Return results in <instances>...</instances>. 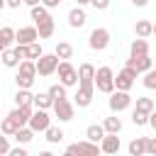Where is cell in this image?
<instances>
[{
  "label": "cell",
  "mask_w": 156,
  "mask_h": 156,
  "mask_svg": "<svg viewBox=\"0 0 156 156\" xmlns=\"http://www.w3.org/2000/svg\"><path fill=\"white\" fill-rule=\"evenodd\" d=\"M119 146H122V141H119L117 134H105V139L100 141V149H102L105 156H115L119 151Z\"/></svg>",
  "instance_id": "9a60e30c"
},
{
  "label": "cell",
  "mask_w": 156,
  "mask_h": 156,
  "mask_svg": "<svg viewBox=\"0 0 156 156\" xmlns=\"http://www.w3.org/2000/svg\"><path fill=\"white\" fill-rule=\"evenodd\" d=\"M61 156H76V154H73V151H71V149H66V151H63V154H61Z\"/></svg>",
  "instance_id": "7dc6e473"
},
{
  "label": "cell",
  "mask_w": 156,
  "mask_h": 156,
  "mask_svg": "<svg viewBox=\"0 0 156 156\" xmlns=\"http://www.w3.org/2000/svg\"><path fill=\"white\" fill-rule=\"evenodd\" d=\"M85 10L80 7V5H76L71 12H68V27H73V29H80L83 24H85Z\"/></svg>",
  "instance_id": "ac0fdd59"
},
{
  "label": "cell",
  "mask_w": 156,
  "mask_h": 156,
  "mask_svg": "<svg viewBox=\"0 0 156 156\" xmlns=\"http://www.w3.org/2000/svg\"><path fill=\"white\" fill-rule=\"evenodd\" d=\"M39 39V29L37 27H20L17 29V44H34Z\"/></svg>",
  "instance_id": "e0dca14e"
},
{
  "label": "cell",
  "mask_w": 156,
  "mask_h": 156,
  "mask_svg": "<svg viewBox=\"0 0 156 156\" xmlns=\"http://www.w3.org/2000/svg\"><path fill=\"white\" fill-rule=\"evenodd\" d=\"M37 76H39L37 61H22V63L17 66V76H15L17 88H32L34 80H37Z\"/></svg>",
  "instance_id": "6da1fadb"
},
{
  "label": "cell",
  "mask_w": 156,
  "mask_h": 156,
  "mask_svg": "<svg viewBox=\"0 0 156 156\" xmlns=\"http://www.w3.org/2000/svg\"><path fill=\"white\" fill-rule=\"evenodd\" d=\"M29 127H32L34 132H46V129L51 127L49 112H46V110H34V115H32V119H29Z\"/></svg>",
  "instance_id": "7c38bea8"
},
{
  "label": "cell",
  "mask_w": 156,
  "mask_h": 156,
  "mask_svg": "<svg viewBox=\"0 0 156 156\" xmlns=\"http://www.w3.org/2000/svg\"><path fill=\"white\" fill-rule=\"evenodd\" d=\"M0 129H2V134H5V136H15V132H17L20 127H17L10 117H5V119H2V124H0Z\"/></svg>",
  "instance_id": "836d02e7"
},
{
  "label": "cell",
  "mask_w": 156,
  "mask_h": 156,
  "mask_svg": "<svg viewBox=\"0 0 156 156\" xmlns=\"http://www.w3.org/2000/svg\"><path fill=\"white\" fill-rule=\"evenodd\" d=\"M132 122H134L136 127H144V124H149V115H146V112L134 110V112H132Z\"/></svg>",
  "instance_id": "d590c367"
},
{
  "label": "cell",
  "mask_w": 156,
  "mask_h": 156,
  "mask_svg": "<svg viewBox=\"0 0 156 156\" xmlns=\"http://www.w3.org/2000/svg\"><path fill=\"white\" fill-rule=\"evenodd\" d=\"M32 107H34V105H29V107H15V110L7 112V117H10L17 127H29V119H32V115H34Z\"/></svg>",
  "instance_id": "30bf717a"
},
{
  "label": "cell",
  "mask_w": 156,
  "mask_h": 156,
  "mask_svg": "<svg viewBox=\"0 0 156 156\" xmlns=\"http://www.w3.org/2000/svg\"><path fill=\"white\" fill-rule=\"evenodd\" d=\"M34 107H37V110H49V107H54V98L49 95V90H46V93H34Z\"/></svg>",
  "instance_id": "cb8c5ba5"
},
{
  "label": "cell",
  "mask_w": 156,
  "mask_h": 156,
  "mask_svg": "<svg viewBox=\"0 0 156 156\" xmlns=\"http://www.w3.org/2000/svg\"><path fill=\"white\" fill-rule=\"evenodd\" d=\"M22 2H24V0H5V5H7V7H20Z\"/></svg>",
  "instance_id": "7bdbcfd3"
},
{
  "label": "cell",
  "mask_w": 156,
  "mask_h": 156,
  "mask_svg": "<svg viewBox=\"0 0 156 156\" xmlns=\"http://www.w3.org/2000/svg\"><path fill=\"white\" fill-rule=\"evenodd\" d=\"M149 156H156V136H149Z\"/></svg>",
  "instance_id": "ab89813d"
},
{
  "label": "cell",
  "mask_w": 156,
  "mask_h": 156,
  "mask_svg": "<svg viewBox=\"0 0 156 156\" xmlns=\"http://www.w3.org/2000/svg\"><path fill=\"white\" fill-rule=\"evenodd\" d=\"M141 83H144V88H149V90H156V68L146 71V73H144V78H141Z\"/></svg>",
  "instance_id": "e575fe53"
},
{
  "label": "cell",
  "mask_w": 156,
  "mask_h": 156,
  "mask_svg": "<svg viewBox=\"0 0 156 156\" xmlns=\"http://www.w3.org/2000/svg\"><path fill=\"white\" fill-rule=\"evenodd\" d=\"M44 134H46V141H49V144H58V141H63V129H61V127H49Z\"/></svg>",
  "instance_id": "1f68e13d"
},
{
  "label": "cell",
  "mask_w": 156,
  "mask_h": 156,
  "mask_svg": "<svg viewBox=\"0 0 156 156\" xmlns=\"http://www.w3.org/2000/svg\"><path fill=\"white\" fill-rule=\"evenodd\" d=\"M58 56L56 54H44L41 58H37V71H39V76L41 78H46V76H51V73H56L58 71Z\"/></svg>",
  "instance_id": "5b68a950"
},
{
  "label": "cell",
  "mask_w": 156,
  "mask_h": 156,
  "mask_svg": "<svg viewBox=\"0 0 156 156\" xmlns=\"http://www.w3.org/2000/svg\"><path fill=\"white\" fill-rule=\"evenodd\" d=\"M149 127H151V129L156 132V110H154V112L149 115Z\"/></svg>",
  "instance_id": "b9f144b4"
},
{
  "label": "cell",
  "mask_w": 156,
  "mask_h": 156,
  "mask_svg": "<svg viewBox=\"0 0 156 156\" xmlns=\"http://www.w3.org/2000/svg\"><path fill=\"white\" fill-rule=\"evenodd\" d=\"M127 149H129V156H144V154H149V136H134Z\"/></svg>",
  "instance_id": "2e32d148"
},
{
  "label": "cell",
  "mask_w": 156,
  "mask_h": 156,
  "mask_svg": "<svg viewBox=\"0 0 156 156\" xmlns=\"http://www.w3.org/2000/svg\"><path fill=\"white\" fill-rule=\"evenodd\" d=\"M124 66L134 68L136 73H146V71L154 68V58H149V54H146V56H132V54H129V58H127Z\"/></svg>",
  "instance_id": "8fae6325"
},
{
  "label": "cell",
  "mask_w": 156,
  "mask_h": 156,
  "mask_svg": "<svg viewBox=\"0 0 156 156\" xmlns=\"http://www.w3.org/2000/svg\"><path fill=\"white\" fill-rule=\"evenodd\" d=\"M107 105H110V110H112L115 115H119L122 110H127V107L132 105V95H129L127 90H115V93L110 95Z\"/></svg>",
  "instance_id": "52a82bcc"
},
{
  "label": "cell",
  "mask_w": 156,
  "mask_h": 156,
  "mask_svg": "<svg viewBox=\"0 0 156 156\" xmlns=\"http://www.w3.org/2000/svg\"><path fill=\"white\" fill-rule=\"evenodd\" d=\"M76 2H78L80 7H85V5H90V0H76Z\"/></svg>",
  "instance_id": "bcb514c9"
},
{
  "label": "cell",
  "mask_w": 156,
  "mask_h": 156,
  "mask_svg": "<svg viewBox=\"0 0 156 156\" xmlns=\"http://www.w3.org/2000/svg\"><path fill=\"white\" fill-rule=\"evenodd\" d=\"M105 127L102 124H90L88 129H85V139H90V141H95V144H100L102 139H105Z\"/></svg>",
  "instance_id": "7402d4cb"
},
{
  "label": "cell",
  "mask_w": 156,
  "mask_h": 156,
  "mask_svg": "<svg viewBox=\"0 0 156 156\" xmlns=\"http://www.w3.org/2000/svg\"><path fill=\"white\" fill-rule=\"evenodd\" d=\"M2 63H5L7 68H17V66L22 63V58L17 56L15 49H2Z\"/></svg>",
  "instance_id": "4316f807"
},
{
  "label": "cell",
  "mask_w": 156,
  "mask_h": 156,
  "mask_svg": "<svg viewBox=\"0 0 156 156\" xmlns=\"http://www.w3.org/2000/svg\"><path fill=\"white\" fill-rule=\"evenodd\" d=\"M136 71L134 68H129V66H124L122 71H117V76H115V85H117V90H132V85L136 83Z\"/></svg>",
  "instance_id": "8992f818"
},
{
  "label": "cell",
  "mask_w": 156,
  "mask_h": 156,
  "mask_svg": "<svg viewBox=\"0 0 156 156\" xmlns=\"http://www.w3.org/2000/svg\"><path fill=\"white\" fill-rule=\"evenodd\" d=\"M76 156H100L102 154V149H100V144H95V141H90V139H83V141H76V144H71L68 146Z\"/></svg>",
  "instance_id": "ba28073f"
},
{
  "label": "cell",
  "mask_w": 156,
  "mask_h": 156,
  "mask_svg": "<svg viewBox=\"0 0 156 156\" xmlns=\"http://www.w3.org/2000/svg\"><path fill=\"white\" fill-rule=\"evenodd\" d=\"M34 134H37V132H34L32 127H20V129L15 132V136H12V139H15L17 144H29V141L34 139Z\"/></svg>",
  "instance_id": "83f0119b"
},
{
  "label": "cell",
  "mask_w": 156,
  "mask_h": 156,
  "mask_svg": "<svg viewBox=\"0 0 156 156\" xmlns=\"http://www.w3.org/2000/svg\"><path fill=\"white\" fill-rule=\"evenodd\" d=\"M102 127H105L107 134H119V132H122V119H119L117 115H110V117H105Z\"/></svg>",
  "instance_id": "d4e9b609"
},
{
  "label": "cell",
  "mask_w": 156,
  "mask_h": 156,
  "mask_svg": "<svg viewBox=\"0 0 156 156\" xmlns=\"http://www.w3.org/2000/svg\"><path fill=\"white\" fill-rule=\"evenodd\" d=\"M49 95L54 98V102H56V100H63V98H68V95H66V85H63V83H54V85L49 88Z\"/></svg>",
  "instance_id": "d6a6232c"
},
{
  "label": "cell",
  "mask_w": 156,
  "mask_h": 156,
  "mask_svg": "<svg viewBox=\"0 0 156 156\" xmlns=\"http://www.w3.org/2000/svg\"><path fill=\"white\" fill-rule=\"evenodd\" d=\"M12 44H17V29L2 27V29H0V46H2V49H10Z\"/></svg>",
  "instance_id": "44dd1931"
},
{
  "label": "cell",
  "mask_w": 156,
  "mask_h": 156,
  "mask_svg": "<svg viewBox=\"0 0 156 156\" xmlns=\"http://www.w3.org/2000/svg\"><path fill=\"white\" fill-rule=\"evenodd\" d=\"M134 32H136L139 39H146V37L154 34V22H149V20H139V22L134 24Z\"/></svg>",
  "instance_id": "603a6c76"
},
{
  "label": "cell",
  "mask_w": 156,
  "mask_h": 156,
  "mask_svg": "<svg viewBox=\"0 0 156 156\" xmlns=\"http://www.w3.org/2000/svg\"><path fill=\"white\" fill-rule=\"evenodd\" d=\"M132 5H134V7H146L149 0H132Z\"/></svg>",
  "instance_id": "ee69618b"
},
{
  "label": "cell",
  "mask_w": 156,
  "mask_h": 156,
  "mask_svg": "<svg viewBox=\"0 0 156 156\" xmlns=\"http://www.w3.org/2000/svg\"><path fill=\"white\" fill-rule=\"evenodd\" d=\"M73 112H76V102H71L68 98L54 102V115L58 117V122H71L73 119Z\"/></svg>",
  "instance_id": "9c48e42d"
},
{
  "label": "cell",
  "mask_w": 156,
  "mask_h": 156,
  "mask_svg": "<svg viewBox=\"0 0 156 156\" xmlns=\"http://www.w3.org/2000/svg\"><path fill=\"white\" fill-rule=\"evenodd\" d=\"M7 156H29V154H27V149H24V146H20V144H17V146H12V151H10Z\"/></svg>",
  "instance_id": "f35d334b"
},
{
  "label": "cell",
  "mask_w": 156,
  "mask_h": 156,
  "mask_svg": "<svg viewBox=\"0 0 156 156\" xmlns=\"http://www.w3.org/2000/svg\"><path fill=\"white\" fill-rule=\"evenodd\" d=\"M100 156H105V154H100Z\"/></svg>",
  "instance_id": "f907efd6"
},
{
  "label": "cell",
  "mask_w": 156,
  "mask_h": 156,
  "mask_svg": "<svg viewBox=\"0 0 156 156\" xmlns=\"http://www.w3.org/2000/svg\"><path fill=\"white\" fill-rule=\"evenodd\" d=\"M134 110L151 115V112L156 110V102H154V98H136V107H134Z\"/></svg>",
  "instance_id": "f546056e"
},
{
  "label": "cell",
  "mask_w": 156,
  "mask_h": 156,
  "mask_svg": "<svg viewBox=\"0 0 156 156\" xmlns=\"http://www.w3.org/2000/svg\"><path fill=\"white\" fill-rule=\"evenodd\" d=\"M15 105H17V107H29V105H34V93H29V88H17V93H15Z\"/></svg>",
  "instance_id": "d6986e66"
},
{
  "label": "cell",
  "mask_w": 156,
  "mask_h": 156,
  "mask_svg": "<svg viewBox=\"0 0 156 156\" xmlns=\"http://www.w3.org/2000/svg\"><path fill=\"white\" fill-rule=\"evenodd\" d=\"M95 73H98V68L93 66V63H80L78 66V85H95Z\"/></svg>",
  "instance_id": "4fadbf2b"
},
{
  "label": "cell",
  "mask_w": 156,
  "mask_h": 156,
  "mask_svg": "<svg viewBox=\"0 0 156 156\" xmlns=\"http://www.w3.org/2000/svg\"><path fill=\"white\" fill-rule=\"evenodd\" d=\"M90 5H93L95 10H100V12H102V10H107V7H110V0H90Z\"/></svg>",
  "instance_id": "8d00e7d4"
},
{
  "label": "cell",
  "mask_w": 156,
  "mask_h": 156,
  "mask_svg": "<svg viewBox=\"0 0 156 156\" xmlns=\"http://www.w3.org/2000/svg\"><path fill=\"white\" fill-rule=\"evenodd\" d=\"M24 5H29V7H34V5H41V0H24Z\"/></svg>",
  "instance_id": "f6af8a7d"
},
{
  "label": "cell",
  "mask_w": 156,
  "mask_h": 156,
  "mask_svg": "<svg viewBox=\"0 0 156 156\" xmlns=\"http://www.w3.org/2000/svg\"><path fill=\"white\" fill-rule=\"evenodd\" d=\"M56 73H58V83H63L66 88L78 85V68H76V66H71V61H61Z\"/></svg>",
  "instance_id": "277c9868"
},
{
  "label": "cell",
  "mask_w": 156,
  "mask_h": 156,
  "mask_svg": "<svg viewBox=\"0 0 156 156\" xmlns=\"http://www.w3.org/2000/svg\"><path fill=\"white\" fill-rule=\"evenodd\" d=\"M88 46H90L93 51H105V49L110 46V32H107L105 27H95V29L90 32V37H88Z\"/></svg>",
  "instance_id": "3957f363"
},
{
  "label": "cell",
  "mask_w": 156,
  "mask_h": 156,
  "mask_svg": "<svg viewBox=\"0 0 156 156\" xmlns=\"http://www.w3.org/2000/svg\"><path fill=\"white\" fill-rule=\"evenodd\" d=\"M129 54H132V56H146V54H149V41L136 37V39L132 41V46H129Z\"/></svg>",
  "instance_id": "484cf974"
},
{
  "label": "cell",
  "mask_w": 156,
  "mask_h": 156,
  "mask_svg": "<svg viewBox=\"0 0 156 156\" xmlns=\"http://www.w3.org/2000/svg\"><path fill=\"white\" fill-rule=\"evenodd\" d=\"M37 29H39V39H49V37L54 34V29H56L54 17H51V20H46V22H41V24H37Z\"/></svg>",
  "instance_id": "4dcf8cb0"
},
{
  "label": "cell",
  "mask_w": 156,
  "mask_h": 156,
  "mask_svg": "<svg viewBox=\"0 0 156 156\" xmlns=\"http://www.w3.org/2000/svg\"><path fill=\"white\" fill-rule=\"evenodd\" d=\"M29 15H32V20H34V27L41 24V22H46V20H51L46 5H34V7H29Z\"/></svg>",
  "instance_id": "ffe728a7"
},
{
  "label": "cell",
  "mask_w": 156,
  "mask_h": 156,
  "mask_svg": "<svg viewBox=\"0 0 156 156\" xmlns=\"http://www.w3.org/2000/svg\"><path fill=\"white\" fill-rule=\"evenodd\" d=\"M54 54H56L61 61H68V58L73 56V46H71L68 41H58V44H56V49H54Z\"/></svg>",
  "instance_id": "f1b7e54d"
},
{
  "label": "cell",
  "mask_w": 156,
  "mask_h": 156,
  "mask_svg": "<svg viewBox=\"0 0 156 156\" xmlns=\"http://www.w3.org/2000/svg\"><path fill=\"white\" fill-rule=\"evenodd\" d=\"M154 34H156V22H154Z\"/></svg>",
  "instance_id": "681fc988"
},
{
  "label": "cell",
  "mask_w": 156,
  "mask_h": 156,
  "mask_svg": "<svg viewBox=\"0 0 156 156\" xmlns=\"http://www.w3.org/2000/svg\"><path fill=\"white\" fill-rule=\"evenodd\" d=\"M37 156H54V154H51V151H39Z\"/></svg>",
  "instance_id": "c3c4849f"
},
{
  "label": "cell",
  "mask_w": 156,
  "mask_h": 156,
  "mask_svg": "<svg viewBox=\"0 0 156 156\" xmlns=\"http://www.w3.org/2000/svg\"><path fill=\"white\" fill-rule=\"evenodd\" d=\"M0 151L7 156L10 151H12V144H10V136H2V144H0Z\"/></svg>",
  "instance_id": "74e56055"
},
{
  "label": "cell",
  "mask_w": 156,
  "mask_h": 156,
  "mask_svg": "<svg viewBox=\"0 0 156 156\" xmlns=\"http://www.w3.org/2000/svg\"><path fill=\"white\" fill-rule=\"evenodd\" d=\"M154 102H156V98H154Z\"/></svg>",
  "instance_id": "816d5d0a"
},
{
  "label": "cell",
  "mask_w": 156,
  "mask_h": 156,
  "mask_svg": "<svg viewBox=\"0 0 156 156\" xmlns=\"http://www.w3.org/2000/svg\"><path fill=\"white\" fill-rule=\"evenodd\" d=\"M41 5H46L49 10H54V7H58V5H61V0H41Z\"/></svg>",
  "instance_id": "60d3db41"
},
{
  "label": "cell",
  "mask_w": 156,
  "mask_h": 156,
  "mask_svg": "<svg viewBox=\"0 0 156 156\" xmlns=\"http://www.w3.org/2000/svg\"><path fill=\"white\" fill-rule=\"evenodd\" d=\"M95 90H98L95 85H78L73 102H76L78 107H88V105L93 102V95H95Z\"/></svg>",
  "instance_id": "5bb4252c"
},
{
  "label": "cell",
  "mask_w": 156,
  "mask_h": 156,
  "mask_svg": "<svg viewBox=\"0 0 156 156\" xmlns=\"http://www.w3.org/2000/svg\"><path fill=\"white\" fill-rule=\"evenodd\" d=\"M95 88L100 93H105V95H112L117 90V85H115V71L110 66H100L98 68V73H95Z\"/></svg>",
  "instance_id": "7a4b0ae2"
}]
</instances>
